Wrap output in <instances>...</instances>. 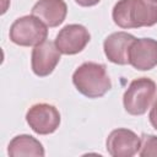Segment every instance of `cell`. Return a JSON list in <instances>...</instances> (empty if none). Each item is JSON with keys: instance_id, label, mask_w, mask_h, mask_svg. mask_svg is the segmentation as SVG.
Returning a JSON list of instances; mask_svg holds the SVG:
<instances>
[{"instance_id": "2", "label": "cell", "mask_w": 157, "mask_h": 157, "mask_svg": "<svg viewBox=\"0 0 157 157\" xmlns=\"http://www.w3.org/2000/svg\"><path fill=\"white\" fill-rule=\"evenodd\" d=\"M72 83L81 94L88 98L103 97L112 88L105 65L93 61L83 63L74 71Z\"/></svg>"}, {"instance_id": "9", "label": "cell", "mask_w": 157, "mask_h": 157, "mask_svg": "<svg viewBox=\"0 0 157 157\" xmlns=\"http://www.w3.org/2000/svg\"><path fill=\"white\" fill-rule=\"evenodd\" d=\"M129 64L140 71H148L157 66V40L136 38L129 50Z\"/></svg>"}, {"instance_id": "16", "label": "cell", "mask_w": 157, "mask_h": 157, "mask_svg": "<svg viewBox=\"0 0 157 157\" xmlns=\"http://www.w3.org/2000/svg\"><path fill=\"white\" fill-rule=\"evenodd\" d=\"M152 2H155V4H157V0H151Z\"/></svg>"}, {"instance_id": "14", "label": "cell", "mask_w": 157, "mask_h": 157, "mask_svg": "<svg viewBox=\"0 0 157 157\" xmlns=\"http://www.w3.org/2000/svg\"><path fill=\"white\" fill-rule=\"evenodd\" d=\"M148 119H150L151 125L157 130V96L153 99V104L151 107V110H150V114H148Z\"/></svg>"}, {"instance_id": "11", "label": "cell", "mask_w": 157, "mask_h": 157, "mask_svg": "<svg viewBox=\"0 0 157 157\" xmlns=\"http://www.w3.org/2000/svg\"><path fill=\"white\" fill-rule=\"evenodd\" d=\"M67 6L64 0H38L32 7V15L48 27H58L66 17Z\"/></svg>"}, {"instance_id": "4", "label": "cell", "mask_w": 157, "mask_h": 157, "mask_svg": "<svg viewBox=\"0 0 157 157\" xmlns=\"http://www.w3.org/2000/svg\"><path fill=\"white\" fill-rule=\"evenodd\" d=\"M10 40L21 47H36L48 37V26L33 15L22 16L11 25Z\"/></svg>"}, {"instance_id": "1", "label": "cell", "mask_w": 157, "mask_h": 157, "mask_svg": "<svg viewBox=\"0 0 157 157\" xmlns=\"http://www.w3.org/2000/svg\"><path fill=\"white\" fill-rule=\"evenodd\" d=\"M112 18L125 29L151 27L157 23V4L151 0H119L113 7Z\"/></svg>"}, {"instance_id": "7", "label": "cell", "mask_w": 157, "mask_h": 157, "mask_svg": "<svg viewBox=\"0 0 157 157\" xmlns=\"http://www.w3.org/2000/svg\"><path fill=\"white\" fill-rule=\"evenodd\" d=\"M105 145L108 153L113 157H131L139 153L141 137L132 130L118 128L108 135Z\"/></svg>"}, {"instance_id": "15", "label": "cell", "mask_w": 157, "mask_h": 157, "mask_svg": "<svg viewBox=\"0 0 157 157\" xmlns=\"http://www.w3.org/2000/svg\"><path fill=\"white\" fill-rule=\"evenodd\" d=\"M101 0H75V2L80 6H83V7H90V6H94L99 2Z\"/></svg>"}, {"instance_id": "8", "label": "cell", "mask_w": 157, "mask_h": 157, "mask_svg": "<svg viewBox=\"0 0 157 157\" xmlns=\"http://www.w3.org/2000/svg\"><path fill=\"white\" fill-rule=\"evenodd\" d=\"M60 54L61 53L53 42L44 40L36 45L31 55L32 71L39 77L50 75L60 61Z\"/></svg>"}, {"instance_id": "10", "label": "cell", "mask_w": 157, "mask_h": 157, "mask_svg": "<svg viewBox=\"0 0 157 157\" xmlns=\"http://www.w3.org/2000/svg\"><path fill=\"white\" fill-rule=\"evenodd\" d=\"M136 38L128 32H114L103 42V50L107 59L118 65L129 64V50Z\"/></svg>"}, {"instance_id": "12", "label": "cell", "mask_w": 157, "mask_h": 157, "mask_svg": "<svg viewBox=\"0 0 157 157\" xmlns=\"http://www.w3.org/2000/svg\"><path fill=\"white\" fill-rule=\"evenodd\" d=\"M7 153L11 157H22V156H36L43 157L45 155L43 145L31 135H17L15 136L7 147Z\"/></svg>"}, {"instance_id": "13", "label": "cell", "mask_w": 157, "mask_h": 157, "mask_svg": "<svg viewBox=\"0 0 157 157\" xmlns=\"http://www.w3.org/2000/svg\"><path fill=\"white\" fill-rule=\"evenodd\" d=\"M141 157H157V136L151 134L141 135V145L139 150Z\"/></svg>"}, {"instance_id": "5", "label": "cell", "mask_w": 157, "mask_h": 157, "mask_svg": "<svg viewBox=\"0 0 157 157\" xmlns=\"http://www.w3.org/2000/svg\"><path fill=\"white\" fill-rule=\"evenodd\" d=\"M26 121L36 134L49 135L59 128L60 113L49 103H37L27 110Z\"/></svg>"}, {"instance_id": "6", "label": "cell", "mask_w": 157, "mask_h": 157, "mask_svg": "<svg viewBox=\"0 0 157 157\" xmlns=\"http://www.w3.org/2000/svg\"><path fill=\"white\" fill-rule=\"evenodd\" d=\"M91 39L88 29L77 23L66 25L63 27L55 37V45L61 54L75 55L85 49Z\"/></svg>"}, {"instance_id": "3", "label": "cell", "mask_w": 157, "mask_h": 157, "mask_svg": "<svg viewBox=\"0 0 157 157\" xmlns=\"http://www.w3.org/2000/svg\"><path fill=\"white\" fill-rule=\"evenodd\" d=\"M157 93L153 80L148 77H139L130 82L124 92V109L131 115H142L147 112Z\"/></svg>"}]
</instances>
